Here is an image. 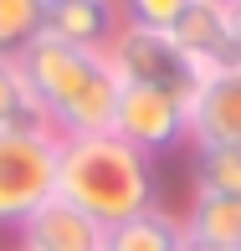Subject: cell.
I'll use <instances>...</instances> for the list:
<instances>
[{
    "instance_id": "5b68a950",
    "label": "cell",
    "mask_w": 241,
    "mask_h": 251,
    "mask_svg": "<svg viewBox=\"0 0 241 251\" xmlns=\"http://www.w3.org/2000/svg\"><path fill=\"white\" fill-rule=\"evenodd\" d=\"M108 133L134 144L139 154L159 159L164 149L190 144V102L175 93H154V87H118V108H113Z\"/></svg>"
},
{
    "instance_id": "52a82bcc",
    "label": "cell",
    "mask_w": 241,
    "mask_h": 251,
    "mask_svg": "<svg viewBox=\"0 0 241 251\" xmlns=\"http://www.w3.org/2000/svg\"><path fill=\"white\" fill-rule=\"evenodd\" d=\"M16 251H103V226L52 195L16 226Z\"/></svg>"
},
{
    "instance_id": "7c38bea8",
    "label": "cell",
    "mask_w": 241,
    "mask_h": 251,
    "mask_svg": "<svg viewBox=\"0 0 241 251\" xmlns=\"http://www.w3.org/2000/svg\"><path fill=\"white\" fill-rule=\"evenodd\" d=\"M0 133H52L16 56H0Z\"/></svg>"
},
{
    "instance_id": "ba28073f",
    "label": "cell",
    "mask_w": 241,
    "mask_h": 251,
    "mask_svg": "<svg viewBox=\"0 0 241 251\" xmlns=\"http://www.w3.org/2000/svg\"><path fill=\"white\" fill-rule=\"evenodd\" d=\"M169 36L180 41V51L190 62H200L205 72L215 67H236V21L226 0H190V10L175 21Z\"/></svg>"
},
{
    "instance_id": "7a4b0ae2",
    "label": "cell",
    "mask_w": 241,
    "mask_h": 251,
    "mask_svg": "<svg viewBox=\"0 0 241 251\" xmlns=\"http://www.w3.org/2000/svg\"><path fill=\"white\" fill-rule=\"evenodd\" d=\"M56 200L77 205L82 215L108 231L118 221L154 210L159 205V164L139 154L134 144L93 133V139H62L56 154Z\"/></svg>"
},
{
    "instance_id": "4fadbf2b",
    "label": "cell",
    "mask_w": 241,
    "mask_h": 251,
    "mask_svg": "<svg viewBox=\"0 0 241 251\" xmlns=\"http://www.w3.org/2000/svg\"><path fill=\"white\" fill-rule=\"evenodd\" d=\"M190 179H195V195H226V200H241V149H195V164H190Z\"/></svg>"
},
{
    "instance_id": "30bf717a",
    "label": "cell",
    "mask_w": 241,
    "mask_h": 251,
    "mask_svg": "<svg viewBox=\"0 0 241 251\" xmlns=\"http://www.w3.org/2000/svg\"><path fill=\"white\" fill-rule=\"evenodd\" d=\"M185 241L195 251H241V200L226 195H195L190 210L180 215Z\"/></svg>"
},
{
    "instance_id": "9c48e42d",
    "label": "cell",
    "mask_w": 241,
    "mask_h": 251,
    "mask_svg": "<svg viewBox=\"0 0 241 251\" xmlns=\"http://www.w3.org/2000/svg\"><path fill=\"white\" fill-rule=\"evenodd\" d=\"M118 26H123L118 0H62V5H47V36L67 41V47H82V51H108Z\"/></svg>"
},
{
    "instance_id": "2e32d148",
    "label": "cell",
    "mask_w": 241,
    "mask_h": 251,
    "mask_svg": "<svg viewBox=\"0 0 241 251\" xmlns=\"http://www.w3.org/2000/svg\"><path fill=\"white\" fill-rule=\"evenodd\" d=\"M231 21H236V62H241V0L231 5Z\"/></svg>"
},
{
    "instance_id": "9a60e30c",
    "label": "cell",
    "mask_w": 241,
    "mask_h": 251,
    "mask_svg": "<svg viewBox=\"0 0 241 251\" xmlns=\"http://www.w3.org/2000/svg\"><path fill=\"white\" fill-rule=\"evenodd\" d=\"M129 26H149V31H175V21L190 10V0H118Z\"/></svg>"
},
{
    "instance_id": "6da1fadb",
    "label": "cell",
    "mask_w": 241,
    "mask_h": 251,
    "mask_svg": "<svg viewBox=\"0 0 241 251\" xmlns=\"http://www.w3.org/2000/svg\"><path fill=\"white\" fill-rule=\"evenodd\" d=\"M16 62H21V72H26L56 139H93V133L113 128V108H118L123 82L113 72L108 51H82L56 36H41Z\"/></svg>"
},
{
    "instance_id": "5bb4252c",
    "label": "cell",
    "mask_w": 241,
    "mask_h": 251,
    "mask_svg": "<svg viewBox=\"0 0 241 251\" xmlns=\"http://www.w3.org/2000/svg\"><path fill=\"white\" fill-rule=\"evenodd\" d=\"M47 36V0H0V56H21Z\"/></svg>"
},
{
    "instance_id": "8992f818",
    "label": "cell",
    "mask_w": 241,
    "mask_h": 251,
    "mask_svg": "<svg viewBox=\"0 0 241 251\" xmlns=\"http://www.w3.org/2000/svg\"><path fill=\"white\" fill-rule=\"evenodd\" d=\"M190 144L195 149H241V62L215 67L190 102Z\"/></svg>"
},
{
    "instance_id": "3957f363",
    "label": "cell",
    "mask_w": 241,
    "mask_h": 251,
    "mask_svg": "<svg viewBox=\"0 0 241 251\" xmlns=\"http://www.w3.org/2000/svg\"><path fill=\"white\" fill-rule=\"evenodd\" d=\"M108 62H113V72H118L123 87H154V93H175L185 102H195L200 82L211 77L200 62H190V56L180 51V41L169 36V31L129 26V21H123L118 36L108 41Z\"/></svg>"
},
{
    "instance_id": "8fae6325",
    "label": "cell",
    "mask_w": 241,
    "mask_h": 251,
    "mask_svg": "<svg viewBox=\"0 0 241 251\" xmlns=\"http://www.w3.org/2000/svg\"><path fill=\"white\" fill-rule=\"evenodd\" d=\"M103 251H190L185 226H180L175 210L154 205V210L134 215V221H118L103 231Z\"/></svg>"
},
{
    "instance_id": "277c9868",
    "label": "cell",
    "mask_w": 241,
    "mask_h": 251,
    "mask_svg": "<svg viewBox=\"0 0 241 251\" xmlns=\"http://www.w3.org/2000/svg\"><path fill=\"white\" fill-rule=\"evenodd\" d=\"M56 133H0V226L16 231L56 195Z\"/></svg>"
},
{
    "instance_id": "e0dca14e",
    "label": "cell",
    "mask_w": 241,
    "mask_h": 251,
    "mask_svg": "<svg viewBox=\"0 0 241 251\" xmlns=\"http://www.w3.org/2000/svg\"><path fill=\"white\" fill-rule=\"evenodd\" d=\"M47 5H62V0H47Z\"/></svg>"
},
{
    "instance_id": "d6986e66",
    "label": "cell",
    "mask_w": 241,
    "mask_h": 251,
    "mask_svg": "<svg viewBox=\"0 0 241 251\" xmlns=\"http://www.w3.org/2000/svg\"><path fill=\"white\" fill-rule=\"evenodd\" d=\"M190 251H195V246H190Z\"/></svg>"
},
{
    "instance_id": "ac0fdd59",
    "label": "cell",
    "mask_w": 241,
    "mask_h": 251,
    "mask_svg": "<svg viewBox=\"0 0 241 251\" xmlns=\"http://www.w3.org/2000/svg\"><path fill=\"white\" fill-rule=\"evenodd\" d=\"M226 5H236V0H226Z\"/></svg>"
}]
</instances>
